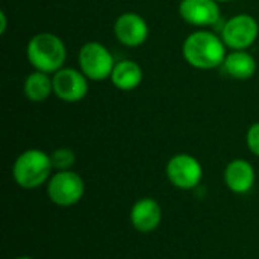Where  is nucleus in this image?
<instances>
[{
	"label": "nucleus",
	"mask_w": 259,
	"mask_h": 259,
	"mask_svg": "<svg viewBox=\"0 0 259 259\" xmlns=\"http://www.w3.org/2000/svg\"><path fill=\"white\" fill-rule=\"evenodd\" d=\"M161 206L152 197H144L135 202L131 209V223L140 232H152L161 223Z\"/></svg>",
	"instance_id": "nucleus-11"
},
{
	"label": "nucleus",
	"mask_w": 259,
	"mask_h": 259,
	"mask_svg": "<svg viewBox=\"0 0 259 259\" xmlns=\"http://www.w3.org/2000/svg\"><path fill=\"white\" fill-rule=\"evenodd\" d=\"M83 193H85V185L82 178L71 170L58 171L49 181L47 194L55 205L59 206L76 205L82 199Z\"/></svg>",
	"instance_id": "nucleus-6"
},
{
	"label": "nucleus",
	"mask_w": 259,
	"mask_h": 259,
	"mask_svg": "<svg viewBox=\"0 0 259 259\" xmlns=\"http://www.w3.org/2000/svg\"><path fill=\"white\" fill-rule=\"evenodd\" d=\"M53 93L64 102H80L88 93V77L80 70L61 68L53 74Z\"/></svg>",
	"instance_id": "nucleus-8"
},
{
	"label": "nucleus",
	"mask_w": 259,
	"mask_h": 259,
	"mask_svg": "<svg viewBox=\"0 0 259 259\" xmlns=\"http://www.w3.org/2000/svg\"><path fill=\"white\" fill-rule=\"evenodd\" d=\"M222 70L234 79L244 80L255 74L256 61L246 50H232L231 53L226 55L222 64Z\"/></svg>",
	"instance_id": "nucleus-13"
},
{
	"label": "nucleus",
	"mask_w": 259,
	"mask_h": 259,
	"mask_svg": "<svg viewBox=\"0 0 259 259\" xmlns=\"http://www.w3.org/2000/svg\"><path fill=\"white\" fill-rule=\"evenodd\" d=\"M6 26H8L6 14H5V11H0V33H2V35L6 32Z\"/></svg>",
	"instance_id": "nucleus-18"
},
{
	"label": "nucleus",
	"mask_w": 259,
	"mask_h": 259,
	"mask_svg": "<svg viewBox=\"0 0 259 259\" xmlns=\"http://www.w3.org/2000/svg\"><path fill=\"white\" fill-rule=\"evenodd\" d=\"M179 15L196 27H209L220 20V6L215 0H181Z\"/></svg>",
	"instance_id": "nucleus-9"
},
{
	"label": "nucleus",
	"mask_w": 259,
	"mask_h": 259,
	"mask_svg": "<svg viewBox=\"0 0 259 259\" xmlns=\"http://www.w3.org/2000/svg\"><path fill=\"white\" fill-rule=\"evenodd\" d=\"M259 24L255 17L238 14L229 18L222 27V39L232 50H246L258 38Z\"/></svg>",
	"instance_id": "nucleus-5"
},
{
	"label": "nucleus",
	"mask_w": 259,
	"mask_h": 259,
	"mask_svg": "<svg viewBox=\"0 0 259 259\" xmlns=\"http://www.w3.org/2000/svg\"><path fill=\"white\" fill-rule=\"evenodd\" d=\"M115 64L112 53L100 42L90 41L79 50L80 71L91 80H105L111 77Z\"/></svg>",
	"instance_id": "nucleus-4"
},
{
	"label": "nucleus",
	"mask_w": 259,
	"mask_h": 259,
	"mask_svg": "<svg viewBox=\"0 0 259 259\" xmlns=\"http://www.w3.org/2000/svg\"><path fill=\"white\" fill-rule=\"evenodd\" d=\"M52 168V159L46 152L39 149H29L15 159L12 176L21 188L32 190L49 179Z\"/></svg>",
	"instance_id": "nucleus-3"
},
{
	"label": "nucleus",
	"mask_w": 259,
	"mask_h": 259,
	"mask_svg": "<svg viewBox=\"0 0 259 259\" xmlns=\"http://www.w3.org/2000/svg\"><path fill=\"white\" fill-rule=\"evenodd\" d=\"M26 55L35 70L55 74L65 62L67 49L58 35L41 32L29 39Z\"/></svg>",
	"instance_id": "nucleus-2"
},
{
	"label": "nucleus",
	"mask_w": 259,
	"mask_h": 259,
	"mask_svg": "<svg viewBox=\"0 0 259 259\" xmlns=\"http://www.w3.org/2000/svg\"><path fill=\"white\" fill-rule=\"evenodd\" d=\"M111 82L117 90L121 91H132L140 83L143 82V70L141 67L131 59H124L115 64L112 74H111Z\"/></svg>",
	"instance_id": "nucleus-14"
},
{
	"label": "nucleus",
	"mask_w": 259,
	"mask_h": 259,
	"mask_svg": "<svg viewBox=\"0 0 259 259\" xmlns=\"http://www.w3.org/2000/svg\"><path fill=\"white\" fill-rule=\"evenodd\" d=\"M23 90H24V96L30 102L35 103L44 102L53 93V77H50L49 73L35 70L26 77Z\"/></svg>",
	"instance_id": "nucleus-15"
},
{
	"label": "nucleus",
	"mask_w": 259,
	"mask_h": 259,
	"mask_svg": "<svg viewBox=\"0 0 259 259\" xmlns=\"http://www.w3.org/2000/svg\"><path fill=\"white\" fill-rule=\"evenodd\" d=\"M165 173L168 181L176 188L193 190L200 184L203 176V168L194 156L188 153H179L175 155L167 162Z\"/></svg>",
	"instance_id": "nucleus-7"
},
{
	"label": "nucleus",
	"mask_w": 259,
	"mask_h": 259,
	"mask_svg": "<svg viewBox=\"0 0 259 259\" xmlns=\"http://www.w3.org/2000/svg\"><path fill=\"white\" fill-rule=\"evenodd\" d=\"M247 147L255 156H259V123L252 124L247 131Z\"/></svg>",
	"instance_id": "nucleus-17"
},
{
	"label": "nucleus",
	"mask_w": 259,
	"mask_h": 259,
	"mask_svg": "<svg viewBox=\"0 0 259 259\" xmlns=\"http://www.w3.org/2000/svg\"><path fill=\"white\" fill-rule=\"evenodd\" d=\"M217 3H225V2H229V0H215Z\"/></svg>",
	"instance_id": "nucleus-20"
},
{
	"label": "nucleus",
	"mask_w": 259,
	"mask_h": 259,
	"mask_svg": "<svg viewBox=\"0 0 259 259\" xmlns=\"http://www.w3.org/2000/svg\"><path fill=\"white\" fill-rule=\"evenodd\" d=\"M15 259H33V258H29V256H20V258H15Z\"/></svg>",
	"instance_id": "nucleus-19"
},
{
	"label": "nucleus",
	"mask_w": 259,
	"mask_h": 259,
	"mask_svg": "<svg viewBox=\"0 0 259 259\" xmlns=\"http://www.w3.org/2000/svg\"><path fill=\"white\" fill-rule=\"evenodd\" d=\"M225 182L228 188L237 194H246L253 188L255 170L246 159H234L225 170Z\"/></svg>",
	"instance_id": "nucleus-12"
},
{
	"label": "nucleus",
	"mask_w": 259,
	"mask_h": 259,
	"mask_svg": "<svg viewBox=\"0 0 259 259\" xmlns=\"http://www.w3.org/2000/svg\"><path fill=\"white\" fill-rule=\"evenodd\" d=\"M114 33L117 39L127 47L141 46L149 36L147 21L137 12H124L114 23Z\"/></svg>",
	"instance_id": "nucleus-10"
},
{
	"label": "nucleus",
	"mask_w": 259,
	"mask_h": 259,
	"mask_svg": "<svg viewBox=\"0 0 259 259\" xmlns=\"http://www.w3.org/2000/svg\"><path fill=\"white\" fill-rule=\"evenodd\" d=\"M50 159H52L53 168H56L58 171H64V170H70V167L74 164L76 155H74V152L71 149L61 147V149H56L50 155Z\"/></svg>",
	"instance_id": "nucleus-16"
},
{
	"label": "nucleus",
	"mask_w": 259,
	"mask_h": 259,
	"mask_svg": "<svg viewBox=\"0 0 259 259\" xmlns=\"http://www.w3.org/2000/svg\"><path fill=\"white\" fill-rule=\"evenodd\" d=\"M185 61L199 70H211L222 67L226 58V44L215 33L197 30L190 33L182 46Z\"/></svg>",
	"instance_id": "nucleus-1"
}]
</instances>
